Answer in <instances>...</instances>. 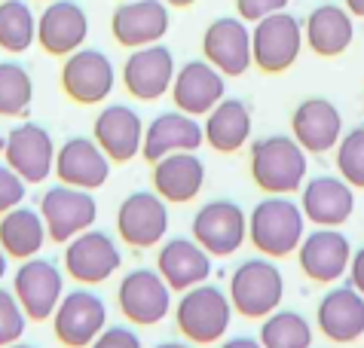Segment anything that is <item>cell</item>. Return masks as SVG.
<instances>
[{"label":"cell","instance_id":"35","mask_svg":"<svg viewBox=\"0 0 364 348\" xmlns=\"http://www.w3.org/2000/svg\"><path fill=\"white\" fill-rule=\"evenodd\" d=\"M333 162H337V174L349 183L352 190H364V126H355L343 131L340 144L333 147Z\"/></svg>","mask_w":364,"mask_h":348},{"label":"cell","instance_id":"37","mask_svg":"<svg viewBox=\"0 0 364 348\" xmlns=\"http://www.w3.org/2000/svg\"><path fill=\"white\" fill-rule=\"evenodd\" d=\"M25 190H28V183L6 162H0V217L25 202Z\"/></svg>","mask_w":364,"mask_h":348},{"label":"cell","instance_id":"17","mask_svg":"<svg viewBox=\"0 0 364 348\" xmlns=\"http://www.w3.org/2000/svg\"><path fill=\"white\" fill-rule=\"evenodd\" d=\"M168 92H171V101H175V110L199 119L218 101L227 98V77L218 67H211L205 58H190L175 70Z\"/></svg>","mask_w":364,"mask_h":348},{"label":"cell","instance_id":"10","mask_svg":"<svg viewBox=\"0 0 364 348\" xmlns=\"http://www.w3.org/2000/svg\"><path fill=\"white\" fill-rule=\"evenodd\" d=\"M119 315L132 327H156L171 312V288L163 281V275L147 266L126 272L117 288Z\"/></svg>","mask_w":364,"mask_h":348},{"label":"cell","instance_id":"23","mask_svg":"<svg viewBox=\"0 0 364 348\" xmlns=\"http://www.w3.org/2000/svg\"><path fill=\"white\" fill-rule=\"evenodd\" d=\"M202 55L224 77H242L251 61V31L242 18H215L202 34Z\"/></svg>","mask_w":364,"mask_h":348},{"label":"cell","instance_id":"41","mask_svg":"<svg viewBox=\"0 0 364 348\" xmlns=\"http://www.w3.org/2000/svg\"><path fill=\"white\" fill-rule=\"evenodd\" d=\"M220 348H264V345L255 336H230V339L220 342Z\"/></svg>","mask_w":364,"mask_h":348},{"label":"cell","instance_id":"29","mask_svg":"<svg viewBox=\"0 0 364 348\" xmlns=\"http://www.w3.org/2000/svg\"><path fill=\"white\" fill-rule=\"evenodd\" d=\"M355 40V22L349 9L337 4H318L303 22V43L321 58H337Z\"/></svg>","mask_w":364,"mask_h":348},{"label":"cell","instance_id":"12","mask_svg":"<svg viewBox=\"0 0 364 348\" xmlns=\"http://www.w3.org/2000/svg\"><path fill=\"white\" fill-rule=\"evenodd\" d=\"M49 321H53L55 339L65 348H89L107 327V305L95 290L77 288L62 296Z\"/></svg>","mask_w":364,"mask_h":348},{"label":"cell","instance_id":"39","mask_svg":"<svg viewBox=\"0 0 364 348\" xmlns=\"http://www.w3.org/2000/svg\"><path fill=\"white\" fill-rule=\"evenodd\" d=\"M288 0H236V13L242 22H260L272 13H282Z\"/></svg>","mask_w":364,"mask_h":348},{"label":"cell","instance_id":"8","mask_svg":"<svg viewBox=\"0 0 364 348\" xmlns=\"http://www.w3.org/2000/svg\"><path fill=\"white\" fill-rule=\"evenodd\" d=\"M37 211L46 223L49 241L55 244H68L74 235L92 229L98 220V202L92 192L68 187V183H55V187L43 190Z\"/></svg>","mask_w":364,"mask_h":348},{"label":"cell","instance_id":"46","mask_svg":"<svg viewBox=\"0 0 364 348\" xmlns=\"http://www.w3.org/2000/svg\"><path fill=\"white\" fill-rule=\"evenodd\" d=\"M6 348H34V345H28V342H13V345H6Z\"/></svg>","mask_w":364,"mask_h":348},{"label":"cell","instance_id":"2","mask_svg":"<svg viewBox=\"0 0 364 348\" xmlns=\"http://www.w3.org/2000/svg\"><path fill=\"white\" fill-rule=\"evenodd\" d=\"M303 235H306V217L300 211V202L291 196H267L248 214V241L269 260H285L297 254Z\"/></svg>","mask_w":364,"mask_h":348},{"label":"cell","instance_id":"16","mask_svg":"<svg viewBox=\"0 0 364 348\" xmlns=\"http://www.w3.org/2000/svg\"><path fill=\"white\" fill-rule=\"evenodd\" d=\"M168 28L171 13L166 0H119L114 16H110V34L126 49L163 43Z\"/></svg>","mask_w":364,"mask_h":348},{"label":"cell","instance_id":"45","mask_svg":"<svg viewBox=\"0 0 364 348\" xmlns=\"http://www.w3.org/2000/svg\"><path fill=\"white\" fill-rule=\"evenodd\" d=\"M6 266H9V257L4 254V248H0V281H4V275H6Z\"/></svg>","mask_w":364,"mask_h":348},{"label":"cell","instance_id":"22","mask_svg":"<svg viewBox=\"0 0 364 348\" xmlns=\"http://www.w3.org/2000/svg\"><path fill=\"white\" fill-rule=\"evenodd\" d=\"M89 37V16L77 0H53L37 16V43L46 55L65 58L86 46Z\"/></svg>","mask_w":364,"mask_h":348},{"label":"cell","instance_id":"13","mask_svg":"<svg viewBox=\"0 0 364 348\" xmlns=\"http://www.w3.org/2000/svg\"><path fill=\"white\" fill-rule=\"evenodd\" d=\"M13 293L22 312L28 315V321H49L65 296V275L58 263L46 257L22 260L13 278Z\"/></svg>","mask_w":364,"mask_h":348},{"label":"cell","instance_id":"7","mask_svg":"<svg viewBox=\"0 0 364 348\" xmlns=\"http://www.w3.org/2000/svg\"><path fill=\"white\" fill-rule=\"evenodd\" d=\"M65 272L83 288H95V284H105L107 278H114L123 266V251H119L117 239L105 229H86L74 235L65 244L62 254Z\"/></svg>","mask_w":364,"mask_h":348},{"label":"cell","instance_id":"32","mask_svg":"<svg viewBox=\"0 0 364 348\" xmlns=\"http://www.w3.org/2000/svg\"><path fill=\"white\" fill-rule=\"evenodd\" d=\"M37 43V16L28 0H0V49L22 55Z\"/></svg>","mask_w":364,"mask_h":348},{"label":"cell","instance_id":"24","mask_svg":"<svg viewBox=\"0 0 364 348\" xmlns=\"http://www.w3.org/2000/svg\"><path fill=\"white\" fill-rule=\"evenodd\" d=\"M291 138L312 156L331 153L343 138V116L337 104L328 98H303L291 114Z\"/></svg>","mask_w":364,"mask_h":348},{"label":"cell","instance_id":"36","mask_svg":"<svg viewBox=\"0 0 364 348\" xmlns=\"http://www.w3.org/2000/svg\"><path fill=\"white\" fill-rule=\"evenodd\" d=\"M25 330H28V315L22 312L16 293L0 288V348L13 345V342H22Z\"/></svg>","mask_w":364,"mask_h":348},{"label":"cell","instance_id":"31","mask_svg":"<svg viewBox=\"0 0 364 348\" xmlns=\"http://www.w3.org/2000/svg\"><path fill=\"white\" fill-rule=\"evenodd\" d=\"M46 239L49 235H46V223L40 217V211L28 208L25 202L0 217V248H4L6 257H13V260L40 257Z\"/></svg>","mask_w":364,"mask_h":348},{"label":"cell","instance_id":"21","mask_svg":"<svg viewBox=\"0 0 364 348\" xmlns=\"http://www.w3.org/2000/svg\"><path fill=\"white\" fill-rule=\"evenodd\" d=\"M92 138L95 144L105 150L110 162H132L141 156V144H144V119L135 107L129 104H107L98 110L92 122Z\"/></svg>","mask_w":364,"mask_h":348},{"label":"cell","instance_id":"27","mask_svg":"<svg viewBox=\"0 0 364 348\" xmlns=\"http://www.w3.org/2000/svg\"><path fill=\"white\" fill-rule=\"evenodd\" d=\"M156 272L171 288V293H184L196 284H205L211 278V257L187 235H175L159 244L156 254Z\"/></svg>","mask_w":364,"mask_h":348},{"label":"cell","instance_id":"44","mask_svg":"<svg viewBox=\"0 0 364 348\" xmlns=\"http://www.w3.org/2000/svg\"><path fill=\"white\" fill-rule=\"evenodd\" d=\"M168 6H175V9H184V6H193L196 0H166Z\"/></svg>","mask_w":364,"mask_h":348},{"label":"cell","instance_id":"33","mask_svg":"<svg viewBox=\"0 0 364 348\" xmlns=\"http://www.w3.org/2000/svg\"><path fill=\"white\" fill-rule=\"evenodd\" d=\"M312 324L294 309H276L260 321V345L264 348H312Z\"/></svg>","mask_w":364,"mask_h":348},{"label":"cell","instance_id":"43","mask_svg":"<svg viewBox=\"0 0 364 348\" xmlns=\"http://www.w3.org/2000/svg\"><path fill=\"white\" fill-rule=\"evenodd\" d=\"M154 348H196V345H190V342H175V339H168V342H156Z\"/></svg>","mask_w":364,"mask_h":348},{"label":"cell","instance_id":"19","mask_svg":"<svg viewBox=\"0 0 364 348\" xmlns=\"http://www.w3.org/2000/svg\"><path fill=\"white\" fill-rule=\"evenodd\" d=\"M300 211L312 227L340 229L355 214V190L340 174H318L300 187Z\"/></svg>","mask_w":364,"mask_h":348},{"label":"cell","instance_id":"34","mask_svg":"<svg viewBox=\"0 0 364 348\" xmlns=\"http://www.w3.org/2000/svg\"><path fill=\"white\" fill-rule=\"evenodd\" d=\"M34 80L18 61H0V116L18 119L31 110Z\"/></svg>","mask_w":364,"mask_h":348},{"label":"cell","instance_id":"47","mask_svg":"<svg viewBox=\"0 0 364 348\" xmlns=\"http://www.w3.org/2000/svg\"><path fill=\"white\" fill-rule=\"evenodd\" d=\"M4 138H6V135H4V131H0V156H4Z\"/></svg>","mask_w":364,"mask_h":348},{"label":"cell","instance_id":"38","mask_svg":"<svg viewBox=\"0 0 364 348\" xmlns=\"http://www.w3.org/2000/svg\"><path fill=\"white\" fill-rule=\"evenodd\" d=\"M89 348H144V342H141V336L132 324L129 327L126 324H107Z\"/></svg>","mask_w":364,"mask_h":348},{"label":"cell","instance_id":"6","mask_svg":"<svg viewBox=\"0 0 364 348\" xmlns=\"http://www.w3.org/2000/svg\"><path fill=\"white\" fill-rule=\"evenodd\" d=\"M303 49V22L291 13H272L251 28V61L264 74H285Z\"/></svg>","mask_w":364,"mask_h":348},{"label":"cell","instance_id":"14","mask_svg":"<svg viewBox=\"0 0 364 348\" xmlns=\"http://www.w3.org/2000/svg\"><path fill=\"white\" fill-rule=\"evenodd\" d=\"M55 141L40 122H18L4 138V162L25 183H43L55 168Z\"/></svg>","mask_w":364,"mask_h":348},{"label":"cell","instance_id":"11","mask_svg":"<svg viewBox=\"0 0 364 348\" xmlns=\"http://www.w3.org/2000/svg\"><path fill=\"white\" fill-rule=\"evenodd\" d=\"M168 232V202L154 190H135L117 208V235L135 251H150L166 241Z\"/></svg>","mask_w":364,"mask_h":348},{"label":"cell","instance_id":"5","mask_svg":"<svg viewBox=\"0 0 364 348\" xmlns=\"http://www.w3.org/2000/svg\"><path fill=\"white\" fill-rule=\"evenodd\" d=\"M190 239L215 257H232L248 241V214L232 199H211L193 214Z\"/></svg>","mask_w":364,"mask_h":348},{"label":"cell","instance_id":"9","mask_svg":"<svg viewBox=\"0 0 364 348\" xmlns=\"http://www.w3.org/2000/svg\"><path fill=\"white\" fill-rule=\"evenodd\" d=\"M62 92L83 107H95L101 101L110 98L117 86V67L107 53L92 46H80L77 53L65 55L62 65Z\"/></svg>","mask_w":364,"mask_h":348},{"label":"cell","instance_id":"1","mask_svg":"<svg viewBox=\"0 0 364 348\" xmlns=\"http://www.w3.org/2000/svg\"><path fill=\"white\" fill-rule=\"evenodd\" d=\"M309 153L291 135L257 138L248 150V171L257 190L267 196H291L306 183Z\"/></svg>","mask_w":364,"mask_h":348},{"label":"cell","instance_id":"30","mask_svg":"<svg viewBox=\"0 0 364 348\" xmlns=\"http://www.w3.org/2000/svg\"><path fill=\"white\" fill-rule=\"evenodd\" d=\"M205 144L218 153H239L251 141V107L242 98H224L202 122Z\"/></svg>","mask_w":364,"mask_h":348},{"label":"cell","instance_id":"18","mask_svg":"<svg viewBox=\"0 0 364 348\" xmlns=\"http://www.w3.org/2000/svg\"><path fill=\"white\" fill-rule=\"evenodd\" d=\"M175 70V55L166 43L132 49L123 65V89L138 101H159L163 95H168Z\"/></svg>","mask_w":364,"mask_h":348},{"label":"cell","instance_id":"48","mask_svg":"<svg viewBox=\"0 0 364 348\" xmlns=\"http://www.w3.org/2000/svg\"><path fill=\"white\" fill-rule=\"evenodd\" d=\"M37 4H53V0H37Z\"/></svg>","mask_w":364,"mask_h":348},{"label":"cell","instance_id":"20","mask_svg":"<svg viewBox=\"0 0 364 348\" xmlns=\"http://www.w3.org/2000/svg\"><path fill=\"white\" fill-rule=\"evenodd\" d=\"M110 165H114V162L105 156V150L95 144V138L74 135L55 150L53 174L58 178V183H68V187L95 192V190H101L107 183Z\"/></svg>","mask_w":364,"mask_h":348},{"label":"cell","instance_id":"15","mask_svg":"<svg viewBox=\"0 0 364 348\" xmlns=\"http://www.w3.org/2000/svg\"><path fill=\"white\" fill-rule=\"evenodd\" d=\"M349 260H352L349 235L333 227H316L312 232L303 235L297 248L300 272L316 284H337L340 278H346Z\"/></svg>","mask_w":364,"mask_h":348},{"label":"cell","instance_id":"3","mask_svg":"<svg viewBox=\"0 0 364 348\" xmlns=\"http://www.w3.org/2000/svg\"><path fill=\"white\" fill-rule=\"evenodd\" d=\"M227 296L236 315L251 318V321H264L267 315L282 309V300H285V275H282L276 260L257 254V257L242 260L232 269Z\"/></svg>","mask_w":364,"mask_h":348},{"label":"cell","instance_id":"42","mask_svg":"<svg viewBox=\"0 0 364 348\" xmlns=\"http://www.w3.org/2000/svg\"><path fill=\"white\" fill-rule=\"evenodd\" d=\"M346 9L352 18H364V0H346Z\"/></svg>","mask_w":364,"mask_h":348},{"label":"cell","instance_id":"25","mask_svg":"<svg viewBox=\"0 0 364 348\" xmlns=\"http://www.w3.org/2000/svg\"><path fill=\"white\" fill-rule=\"evenodd\" d=\"M316 327L337 345H352L364 336V296L352 284H337L318 300Z\"/></svg>","mask_w":364,"mask_h":348},{"label":"cell","instance_id":"26","mask_svg":"<svg viewBox=\"0 0 364 348\" xmlns=\"http://www.w3.org/2000/svg\"><path fill=\"white\" fill-rule=\"evenodd\" d=\"M205 144L202 135V122L196 116H187L181 110H163L144 126V144H141V156L150 165L171 153H196Z\"/></svg>","mask_w":364,"mask_h":348},{"label":"cell","instance_id":"40","mask_svg":"<svg viewBox=\"0 0 364 348\" xmlns=\"http://www.w3.org/2000/svg\"><path fill=\"white\" fill-rule=\"evenodd\" d=\"M349 284L364 296V244L358 251H352V260H349V272H346Z\"/></svg>","mask_w":364,"mask_h":348},{"label":"cell","instance_id":"4","mask_svg":"<svg viewBox=\"0 0 364 348\" xmlns=\"http://www.w3.org/2000/svg\"><path fill=\"white\" fill-rule=\"evenodd\" d=\"M232 303L218 284H196L175 303V327L190 345H215L227 336Z\"/></svg>","mask_w":364,"mask_h":348},{"label":"cell","instance_id":"28","mask_svg":"<svg viewBox=\"0 0 364 348\" xmlns=\"http://www.w3.org/2000/svg\"><path fill=\"white\" fill-rule=\"evenodd\" d=\"M154 192L168 205H190L205 187V162L199 153H171L154 162Z\"/></svg>","mask_w":364,"mask_h":348}]
</instances>
